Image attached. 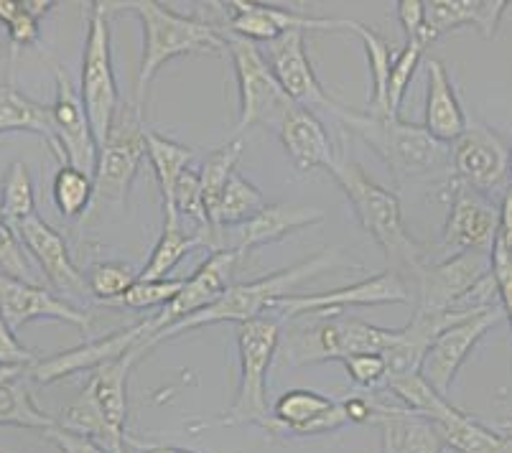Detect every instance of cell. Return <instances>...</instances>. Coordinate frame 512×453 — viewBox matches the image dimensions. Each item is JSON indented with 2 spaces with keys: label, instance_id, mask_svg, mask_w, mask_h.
Here are the masks:
<instances>
[{
  "label": "cell",
  "instance_id": "cell-51",
  "mask_svg": "<svg viewBox=\"0 0 512 453\" xmlns=\"http://www.w3.org/2000/svg\"><path fill=\"white\" fill-rule=\"evenodd\" d=\"M500 242L512 258V191H507L500 204Z\"/></svg>",
  "mask_w": 512,
  "mask_h": 453
},
{
  "label": "cell",
  "instance_id": "cell-4",
  "mask_svg": "<svg viewBox=\"0 0 512 453\" xmlns=\"http://www.w3.org/2000/svg\"><path fill=\"white\" fill-rule=\"evenodd\" d=\"M344 128L355 133L362 143L383 158L398 184L434 176L436 171H451V151L436 140L423 125L400 120L398 115L380 118L370 112H352L337 105L334 110Z\"/></svg>",
  "mask_w": 512,
  "mask_h": 453
},
{
  "label": "cell",
  "instance_id": "cell-10",
  "mask_svg": "<svg viewBox=\"0 0 512 453\" xmlns=\"http://www.w3.org/2000/svg\"><path fill=\"white\" fill-rule=\"evenodd\" d=\"M146 125L141 107L120 105L110 135L100 146L95 168V204L123 207L128 202L130 186L146 156Z\"/></svg>",
  "mask_w": 512,
  "mask_h": 453
},
{
  "label": "cell",
  "instance_id": "cell-49",
  "mask_svg": "<svg viewBox=\"0 0 512 453\" xmlns=\"http://www.w3.org/2000/svg\"><path fill=\"white\" fill-rule=\"evenodd\" d=\"M44 436L49 438V441L54 443L62 453H113V451H107L102 443H97L95 438L79 436V433L67 431V428L62 426L49 428V431H44Z\"/></svg>",
  "mask_w": 512,
  "mask_h": 453
},
{
  "label": "cell",
  "instance_id": "cell-45",
  "mask_svg": "<svg viewBox=\"0 0 512 453\" xmlns=\"http://www.w3.org/2000/svg\"><path fill=\"white\" fill-rule=\"evenodd\" d=\"M349 380L365 390H383L388 382V362L383 354H355L344 359Z\"/></svg>",
  "mask_w": 512,
  "mask_h": 453
},
{
  "label": "cell",
  "instance_id": "cell-40",
  "mask_svg": "<svg viewBox=\"0 0 512 453\" xmlns=\"http://www.w3.org/2000/svg\"><path fill=\"white\" fill-rule=\"evenodd\" d=\"M383 390H388L390 395L403 405V408L413 410V413L423 415V418L428 420H436L439 415H444L446 410L451 408L449 400L428 385V382L421 377V372L398 377V380H390Z\"/></svg>",
  "mask_w": 512,
  "mask_h": 453
},
{
  "label": "cell",
  "instance_id": "cell-37",
  "mask_svg": "<svg viewBox=\"0 0 512 453\" xmlns=\"http://www.w3.org/2000/svg\"><path fill=\"white\" fill-rule=\"evenodd\" d=\"M0 217L6 219L11 227L36 217L34 181H31L29 166L23 161H13L8 166L6 176H3V184H0Z\"/></svg>",
  "mask_w": 512,
  "mask_h": 453
},
{
  "label": "cell",
  "instance_id": "cell-14",
  "mask_svg": "<svg viewBox=\"0 0 512 453\" xmlns=\"http://www.w3.org/2000/svg\"><path fill=\"white\" fill-rule=\"evenodd\" d=\"M505 319V311L502 306L484 308L477 314L467 316V319L456 321L449 329L441 331L434 339V344L428 347L426 357L421 362V377L434 387L439 395H449L451 385L456 380V372L462 370V364L467 362V357L472 354V349L482 342V336L497 326Z\"/></svg>",
  "mask_w": 512,
  "mask_h": 453
},
{
  "label": "cell",
  "instance_id": "cell-17",
  "mask_svg": "<svg viewBox=\"0 0 512 453\" xmlns=\"http://www.w3.org/2000/svg\"><path fill=\"white\" fill-rule=\"evenodd\" d=\"M225 8L230 34L240 36L245 41H276L288 31H347L349 18H321L306 16L299 11H286V8L265 6V3H253V0H227L217 3Z\"/></svg>",
  "mask_w": 512,
  "mask_h": 453
},
{
  "label": "cell",
  "instance_id": "cell-15",
  "mask_svg": "<svg viewBox=\"0 0 512 453\" xmlns=\"http://www.w3.org/2000/svg\"><path fill=\"white\" fill-rule=\"evenodd\" d=\"M408 301H411V293H408L406 280L400 278L398 273H393V270H388V273L360 280L355 286L337 288V291L319 293V296H286L273 306L271 316L283 321L311 314H339L347 306H385V303Z\"/></svg>",
  "mask_w": 512,
  "mask_h": 453
},
{
  "label": "cell",
  "instance_id": "cell-50",
  "mask_svg": "<svg viewBox=\"0 0 512 453\" xmlns=\"http://www.w3.org/2000/svg\"><path fill=\"white\" fill-rule=\"evenodd\" d=\"M349 423H372L375 418V398H349L342 403Z\"/></svg>",
  "mask_w": 512,
  "mask_h": 453
},
{
  "label": "cell",
  "instance_id": "cell-5",
  "mask_svg": "<svg viewBox=\"0 0 512 453\" xmlns=\"http://www.w3.org/2000/svg\"><path fill=\"white\" fill-rule=\"evenodd\" d=\"M123 8L136 13L143 26V56L136 82V107H143L148 84L164 64L189 54H217L225 49V34L212 23L181 16L156 0H133Z\"/></svg>",
  "mask_w": 512,
  "mask_h": 453
},
{
  "label": "cell",
  "instance_id": "cell-35",
  "mask_svg": "<svg viewBox=\"0 0 512 453\" xmlns=\"http://www.w3.org/2000/svg\"><path fill=\"white\" fill-rule=\"evenodd\" d=\"M268 207L263 191L258 186L250 184L248 179H242L240 174H232L230 184H227L225 194H222L220 204L214 207V212L209 214V222H212V230L220 232L222 227H235V224H245L255 217L258 212Z\"/></svg>",
  "mask_w": 512,
  "mask_h": 453
},
{
  "label": "cell",
  "instance_id": "cell-44",
  "mask_svg": "<svg viewBox=\"0 0 512 453\" xmlns=\"http://www.w3.org/2000/svg\"><path fill=\"white\" fill-rule=\"evenodd\" d=\"M0 273L8 275V278L23 280V283H36L29 252L23 247L18 232L3 217H0Z\"/></svg>",
  "mask_w": 512,
  "mask_h": 453
},
{
  "label": "cell",
  "instance_id": "cell-46",
  "mask_svg": "<svg viewBox=\"0 0 512 453\" xmlns=\"http://www.w3.org/2000/svg\"><path fill=\"white\" fill-rule=\"evenodd\" d=\"M39 362L36 354L31 349L23 347L16 339L13 329L8 326V321L0 316V370H26L29 372L34 364Z\"/></svg>",
  "mask_w": 512,
  "mask_h": 453
},
{
  "label": "cell",
  "instance_id": "cell-39",
  "mask_svg": "<svg viewBox=\"0 0 512 453\" xmlns=\"http://www.w3.org/2000/svg\"><path fill=\"white\" fill-rule=\"evenodd\" d=\"M242 156V140H230L227 146L214 148L204 161L202 171H199V184H202L204 204H207V214L214 212V207L220 204L222 194H225L227 184H230L235 166Z\"/></svg>",
  "mask_w": 512,
  "mask_h": 453
},
{
  "label": "cell",
  "instance_id": "cell-7",
  "mask_svg": "<svg viewBox=\"0 0 512 453\" xmlns=\"http://www.w3.org/2000/svg\"><path fill=\"white\" fill-rule=\"evenodd\" d=\"M281 319H265L237 324V349H240V385L230 410L209 426H253L265 428L273 418L268 410V372L281 347Z\"/></svg>",
  "mask_w": 512,
  "mask_h": 453
},
{
  "label": "cell",
  "instance_id": "cell-13",
  "mask_svg": "<svg viewBox=\"0 0 512 453\" xmlns=\"http://www.w3.org/2000/svg\"><path fill=\"white\" fill-rule=\"evenodd\" d=\"M156 334V326L153 319H143L138 324L128 326V329L113 331V334H105L100 339H92V342L79 344V347L67 349L62 354H54L49 359H39L29 370V375L34 377L41 385H51V382L64 380V377H72L82 370H92L107 362H115V359L125 357L133 349L143 347L148 354V342L151 336Z\"/></svg>",
  "mask_w": 512,
  "mask_h": 453
},
{
  "label": "cell",
  "instance_id": "cell-11",
  "mask_svg": "<svg viewBox=\"0 0 512 453\" xmlns=\"http://www.w3.org/2000/svg\"><path fill=\"white\" fill-rule=\"evenodd\" d=\"M492 275V255L459 252L418 275V311H469L467 298Z\"/></svg>",
  "mask_w": 512,
  "mask_h": 453
},
{
  "label": "cell",
  "instance_id": "cell-1",
  "mask_svg": "<svg viewBox=\"0 0 512 453\" xmlns=\"http://www.w3.org/2000/svg\"><path fill=\"white\" fill-rule=\"evenodd\" d=\"M329 174L342 186L344 196H347L357 219H360L362 230L385 252L390 270L398 273L403 280H406V275H413L418 280V275L428 265L426 247L413 240L411 232L406 230L398 196L375 184L365 174V168L360 163L349 161V158H337Z\"/></svg>",
  "mask_w": 512,
  "mask_h": 453
},
{
  "label": "cell",
  "instance_id": "cell-12",
  "mask_svg": "<svg viewBox=\"0 0 512 453\" xmlns=\"http://www.w3.org/2000/svg\"><path fill=\"white\" fill-rule=\"evenodd\" d=\"M451 174L456 186L490 196L510 176V146L492 128L469 120L451 146Z\"/></svg>",
  "mask_w": 512,
  "mask_h": 453
},
{
  "label": "cell",
  "instance_id": "cell-21",
  "mask_svg": "<svg viewBox=\"0 0 512 453\" xmlns=\"http://www.w3.org/2000/svg\"><path fill=\"white\" fill-rule=\"evenodd\" d=\"M265 62L276 74L278 84L283 87L291 102L301 107H327V110H337L339 102H334L327 95V90L321 87L319 77H316L311 59L306 54V31H288L281 39L268 44V54Z\"/></svg>",
  "mask_w": 512,
  "mask_h": 453
},
{
  "label": "cell",
  "instance_id": "cell-53",
  "mask_svg": "<svg viewBox=\"0 0 512 453\" xmlns=\"http://www.w3.org/2000/svg\"><path fill=\"white\" fill-rule=\"evenodd\" d=\"M510 176H512V143H510Z\"/></svg>",
  "mask_w": 512,
  "mask_h": 453
},
{
  "label": "cell",
  "instance_id": "cell-34",
  "mask_svg": "<svg viewBox=\"0 0 512 453\" xmlns=\"http://www.w3.org/2000/svg\"><path fill=\"white\" fill-rule=\"evenodd\" d=\"M146 156L153 166L158 186H161V196H164V209L171 207L174 199V186L179 176L184 174L189 163H192L194 151L192 148L181 146L176 140L164 138V135L146 130Z\"/></svg>",
  "mask_w": 512,
  "mask_h": 453
},
{
  "label": "cell",
  "instance_id": "cell-24",
  "mask_svg": "<svg viewBox=\"0 0 512 453\" xmlns=\"http://www.w3.org/2000/svg\"><path fill=\"white\" fill-rule=\"evenodd\" d=\"M278 138H281L293 166L304 171V174L314 171V168L332 171L339 158L334 153L327 130L309 107L293 105L286 112V118L281 120V125H278Z\"/></svg>",
  "mask_w": 512,
  "mask_h": 453
},
{
  "label": "cell",
  "instance_id": "cell-38",
  "mask_svg": "<svg viewBox=\"0 0 512 453\" xmlns=\"http://www.w3.org/2000/svg\"><path fill=\"white\" fill-rule=\"evenodd\" d=\"M51 194L62 217H82L95 204V176L74 166H62L54 176Z\"/></svg>",
  "mask_w": 512,
  "mask_h": 453
},
{
  "label": "cell",
  "instance_id": "cell-29",
  "mask_svg": "<svg viewBox=\"0 0 512 453\" xmlns=\"http://www.w3.org/2000/svg\"><path fill=\"white\" fill-rule=\"evenodd\" d=\"M0 133L39 135L54 153V158H59L64 166L62 148H59L54 123H51V110L23 95L13 84H0Z\"/></svg>",
  "mask_w": 512,
  "mask_h": 453
},
{
  "label": "cell",
  "instance_id": "cell-23",
  "mask_svg": "<svg viewBox=\"0 0 512 453\" xmlns=\"http://www.w3.org/2000/svg\"><path fill=\"white\" fill-rule=\"evenodd\" d=\"M13 230L21 237L26 252L44 270L46 280H49L51 286L57 288V291L67 293V296H90L87 278L77 270L72 255H69L67 242H64V237L54 227H49L41 217H31L26 222H18Z\"/></svg>",
  "mask_w": 512,
  "mask_h": 453
},
{
  "label": "cell",
  "instance_id": "cell-3",
  "mask_svg": "<svg viewBox=\"0 0 512 453\" xmlns=\"http://www.w3.org/2000/svg\"><path fill=\"white\" fill-rule=\"evenodd\" d=\"M301 321L281 334L276 362L281 370L306 364L344 362L355 354H383L400 339V329H380L362 319L339 314L299 316Z\"/></svg>",
  "mask_w": 512,
  "mask_h": 453
},
{
  "label": "cell",
  "instance_id": "cell-2",
  "mask_svg": "<svg viewBox=\"0 0 512 453\" xmlns=\"http://www.w3.org/2000/svg\"><path fill=\"white\" fill-rule=\"evenodd\" d=\"M342 265H352L339 255L337 250H324L314 258L304 260V263H296L286 270H278L273 275H265V278L253 280V283H240V286H230L217 303H212L209 308L199 311V314L189 316V319L179 321V324L169 326V329L158 331L148 342V352H151L156 344L166 342L171 336H179L184 331L202 329L209 324H222V321H235V324H245V321L265 319L271 316L273 306H276L281 298L293 296V288L301 286L304 280L316 278L321 273H329L334 268H342Z\"/></svg>",
  "mask_w": 512,
  "mask_h": 453
},
{
  "label": "cell",
  "instance_id": "cell-9",
  "mask_svg": "<svg viewBox=\"0 0 512 453\" xmlns=\"http://www.w3.org/2000/svg\"><path fill=\"white\" fill-rule=\"evenodd\" d=\"M79 97H82L87 118H90L92 130H95L97 146H102L120 110V92L113 69V49H110V23H107V6H102V3H92L90 8Z\"/></svg>",
  "mask_w": 512,
  "mask_h": 453
},
{
  "label": "cell",
  "instance_id": "cell-25",
  "mask_svg": "<svg viewBox=\"0 0 512 453\" xmlns=\"http://www.w3.org/2000/svg\"><path fill=\"white\" fill-rule=\"evenodd\" d=\"M372 423L383 433V453H444L449 448L431 420L403 405L393 408L375 400Z\"/></svg>",
  "mask_w": 512,
  "mask_h": 453
},
{
  "label": "cell",
  "instance_id": "cell-36",
  "mask_svg": "<svg viewBox=\"0 0 512 453\" xmlns=\"http://www.w3.org/2000/svg\"><path fill=\"white\" fill-rule=\"evenodd\" d=\"M57 3L49 0H0V23L6 26L13 56L23 46L39 41V23Z\"/></svg>",
  "mask_w": 512,
  "mask_h": 453
},
{
  "label": "cell",
  "instance_id": "cell-47",
  "mask_svg": "<svg viewBox=\"0 0 512 453\" xmlns=\"http://www.w3.org/2000/svg\"><path fill=\"white\" fill-rule=\"evenodd\" d=\"M492 278H495L497 298H500V306L505 311V319L510 321L512 331V258L500 237H497V245L492 250Z\"/></svg>",
  "mask_w": 512,
  "mask_h": 453
},
{
  "label": "cell",
  "instance_id": "cell-30",
  "mask_svg": "<svg viewBox=\"0 0 512 453\" xmlns=\"http://www.w3.org/2000/svg\"><path fill=\"white\" fill-rule=\"evenodd\" d=\"M431 423L439 428L446 446L459 453H512V436L492 431L490 426H484L454 405Z\"/></svg>",
  "mask_w": 512,
  "mask_h": 453
},
{
  "label": "cell",
  "instance_id": "cell-48",
  "mask_svg": "<svg viewBox=\"0 0 512 453\" xmlns=\"http://www.w3.org/2000/svg\"><path fill=\"white\" fill-rule=\"evenodd\" d=\"M398 21L403 31H406L408 41H421V44L428 46L423 0H398Z\"/></svg>",
  "mask_w": 512,
  "mask_h": 453
},
{
  "label": "cell",
  "instance_id": "cell-43",
  "mask_svg": "<svg viewBox=\"0 0 512 453\" xmlns=\"http://www.w3.org/2000/svg\"><path fill=\"white\" fill-rule=\"evenodd\" d=\"M186 278H161V280H138L123 298L115 301V306L133 308V311H146L153 306H169L184 288Z\"/></svg>",
  "mask_w": 512,
  "mask_h": 453
},
{
  "label": "cell",
  "instance_id": "cell-27",
  "mask_svg": "<svg viewBox=\"0 0 512 453\" xmlns=\"http://www.w3.org/2000/svg\"><path fill=\"white\" fill-rule=\"evenodd\" d=\"M324 222V212L314 207H288V204H268L263 212L255 214L250 222L240 227L235 237L232 250L245 258L253 250L271 242L283 240V237L293 235V232L304 230V227H314V224Z\"/></svg>",
  "mask_w": 512,
  "mask_h": 453
},
{
  "label": "cell",
  "instance_id": "cell-31",
  "mask_svg": "<svg viewBox=\"0 0 512 453\" xmlns=\"http://www.w3.org/2000/svg\"><path fill=\"white\" fill-rule=\"evenodd\" d=\"M0 426L36 428V431L59 426L57 418H51L36 405L21 370H0Z\"/></svg>",
  "mask_w": 512,
  "mask_h": 453
},
{
  "label": "cell",
  "instance_id": "cell-18",
  "mask_svg": "<svg viewBox=\"0 0 512 453\" xmlns=\"http://www.w3.org/2000/svg\"><path fill=\"white\" fill-rule=\"evenodd\" d=\"M54 79H57V97H54V105L49 110L54 135H57V143L62 148L64 166H74L95 176L100 146H97L95 130H92L90 118H87L82 97L74 90L72 79L62 67H57Z\"/></svg>",
  "mask_w": 512,
  "mask_h": 453
},
{
  "label": "cell",
  "instance_id": "cell-8",
  "mask_svg": "<svg viewBox=\"0 0 512 453\" xmlns=\"http://www.w3.org/2000/svg\"><path fill=\"white\" fill-rule=\"evenodd\" d=\"M225 49L230 51L237 90H240V120L235 125V135H242L258 125H271L278 130L286 112L296 102H291V97L283 92L276 74L265 62V54L255 49L253 41L240 39L230 31L225 34Z\"/></svg>",
  "mask_w": 512,
  "mask_h": 453
},
{
  "label": "cell",
  "instance_id": "cell-33",
  "mask_svg": "<svg viewBox=\"0 0 512 453\" xmlns=\"http://www.w3.org/2000/svg\"><path fill=\"white\" fill-rule=\"evenodd\" d=\"M347 31L357 36L365 46L367 62H370V79H372V97H370V115H380V118H390L388 107V82L390 69H393V49L383 36L372 31L370 26L357 21H349Z\"/></svg>",
  "mask_w": 512,
  "mask_h": 453
},
{
  "label": "cell",
  "instance_id": "cell-52",
  "mask_svg": "<svg viewBox=\"0 0 512 453\" xmlns=\"http://www.w3.org/2000/svg\"><path fill=\"white\" fill-rule=\"evenodd\" d=\"M136 446L143 448V453H194L179 446H146V443H136Z\"/></svg>",
  "mask_w": 512,
  "mask_h": 453
},
{
  "label": "cell",
  "instance_id": "cell-26",
  "mask_svg": "<svg viewBox=\"0 0 512 453\" xmlns=\"http://www.w3.org/2000/svg\"><path fill=\"white\" fill-rule=\"evenodd\" d=\"M426 8L428 44L462 26H474L484 39H495L502 16L510 8L507 0H431Z\"/></svg>",
  "mask_w": 512,
  "mask_h": 453
},
{
  "label": "cell",
  "instance_id": "cell-28",
  "mask_svg": "<svg viewBox=\"0 0 512 453\" xmlns=\"http://www.w3.org/2000/svg\"><path fill=\"white\" fill-rule=\"evenodd\" d=\"M428 90H426V118L423 128L441 143H454L467 130L469 118L464 115L462 102L456 97L449 69L441 59H428Z\"/></svg>",
  "mask_w": 512,
  "mask_h": 453
},
{
  "label": "cell",
  "instance_id": "cell-22",
  "mask_svg": "<svg viewBox=\"0 0 512 453\" xmlns=\"http://www.w3.org/2000/svg\"><path fill=\"white\" fill-rule=\"evenodd\" d=\"M0 316L8 321L13 331L36 319L67 321L79 329L92 326V316L82 308H74L72 303L57 298L39 283H23L3 273H0Z\"/></svg>",
  "mask_w": 512,
  "mask_h": 453
},
{
  "label": "cell",
  "instance_id": "cell-32",
  "mask_svg": "<svg viewBox=\"0 0 512 453\" xmlns=\"http://www.w3.org/2000/svg\"><path fill=\"white\" fill-rule=\"evenodd\" d=\"M199 247H209V250H212V242H209L202 232L184 230V222H171V219H166L164 235L158 237L151 258H148V263L143 265V270L138 273V280L171 278V270H174L189 252L199 250Z\"/></svg>",
  "mask_w": 512,
  "mask_h": 453
},
{
  "label": "cell",
  "instance_id": "cell-42",
  "mask_svg": "<svg viewBox=\"0 0 512 453\" xmlns=\"http://www.w3.org/2000/svg\"><path fill=\"white\" fill-rule=\"evenodd\" d=\"M423 51H426V44H421V41H406V46H403L400 54L393 59V69H390L388 82L390 115H398L400 102H403L413 77H416V69L423 59Z\"/></svg>",
  "mask_w": 512,
  "mask_h": 453
},
{
  "label": "cell",
  "instance_id": "cell-16",
  "mask_svg": "<svg viewBox=\"0 0 512 453\" xmlns=\"http://www.w3.org/2000/svg\"><path fill=\"white\" fill-rule=\"evenodd\" d=\"M497 237H500V207H495L487 196L454 184L451 209L444 224V250L449 255L459 252L492 255Z\"/></svg>",
  "mask_w": 512,
  "mask_h": 453
},
{
  "label": "cell",
  "instance_id": "cell-20",
  "mask_svg": "<svg viewBox=\"0 0 512 453\" xmlns=\"http://www.w3.org/2000/svg\"><path fill=\"white\" fill-rule=\"evenodd\" d=\"M237 263H240V255H237L232 247L212 252V255L199 265L197 273H194L192 278H186L179 296H176L169 306H164L161 314L151 316L153 326H156V334L220 301L222 293L230 288V280L232 275H235Z\"/></svg>",
  "mask_w": 512,
  "mask_h": 453
},
{
  "label": "cell",
  "instance_id": "cell-19",
  "mask_svg": "<svg viewBox=\"0 0 512 453\" xmlns=\"http://www.w3.org/2000/svg\"><path fill=\"white\" fill-rule=\"evenodd\" d=\"M273 418L265 423L271 436H324L347 426L342 403L316 390H288L273 405Z\"/></svg>",
  "mask_w": 512,
  "mask_h": 453
},
{
  "label": "cell",
  "instance_id": "cell-6",
  "mask_svg": "<svg viewBox=\"0 0 512 453\" xmlns=\"http://www.w3.org/2000/svg\"><path fill=\"white\" fill-rule=\"evenodd\" d=\"M143 357H146V349L138 347L115 362L97 367L82 395L62 413L59 426L79 436L95 438L107 451L125 453L128 377Z\"/></svg>",
  "mask_w": 512,
  "mask_h": 453
},
{
  "label": "cell",
  "instance_id": "cell-41",
  "mask_svg": "<svg viewBox=\"0 0 512 453\" xmlns=\"http://www.w3.org/2000/svg\"><path fill=\"white\" fill-rule=\"evenodd\" d=\"M85 278L87 288H90V296L105 303H115L138 283L136 270L130 268L128 263H118V260L92 265Z\"/></svg>",
  "mask_w": 512,
  "mask_h": 453
}]
</instances>
